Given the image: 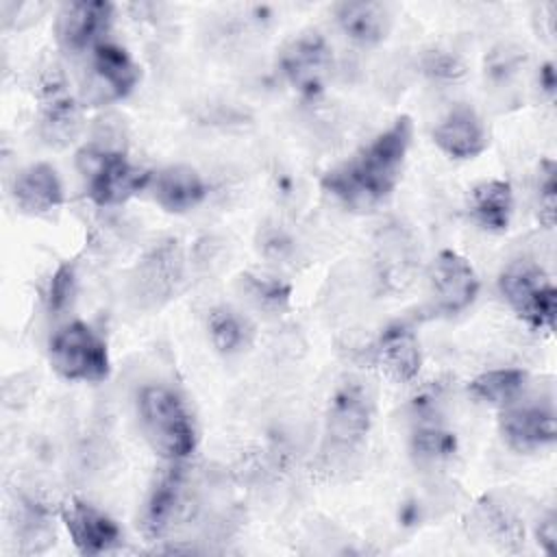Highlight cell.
Listing matches in <instances>:
<instances>
[{
    "label": "cell",
    "instance_id": "22",
    "mask_svg": "<svg viewBox=\"0 0 557 557\" xmlns=\"http://www.w3.org/2000/svg\"><path fill=\"white\" fill-rule=\"evenodd\" d=\"M207 326H209V337L213 346L224 355H233L242 350L248 344L252 333L246 318H242L237 311L228 307H215L209 313Z\"/></svg>",
    "mask_w": 557,
    "mask_h": 557
},
{
    "label": "cell",
    "instance_id": "7",
    "mask_svg": "<svg viewBox=\"0 0 557 557\" xmlns=\"http://www.w3.org/2000/svg\"><path fill=\"white\" fill-rule=\"evenodd\" d=\"M431 294L435 309L444 315L468 309L479 294V276L472 263L455 250H442L431 265Z\"/></svg>",
    "mask_w": 557,
    "mask_h": 557
},
{
    "label": "cell",
    "instance_id": "24",
    "mask_svg": "<svg viewBox=\"0 0 557 557\" xmlns=\"http://www.w3.org/2000/svg\"><path fill=\"white\" fill-rule=\"evenodd\" d=\"M244 289L250 294V298L270 311H281L287 307L292 287L283 283L281 278L274 276H255V274H244Z\"/></svg>",
    "mask_w": 557,
    "mask_h": 557
},
{
    "label": "cell",
    "instance_id": "14",
    "mask_svg": "<svg viewBox=\"0 0 557 557\" xmlns=\"http://www.w3.org/2000/svg\"><path fill=\"white\" fill-rule=\"evenodd\" d=\"M376 363L389 379L398 383L411 381L422 363L420 342L413 329L400 322L387 326L376 342Z\"/></svg>",
    "mask_w": 557,
    "mask_h": 557
},
{
    "label": "cell",
    "instance_id": "20",
    "mask_svg": "<svg viewBox=\"0 0 557 557\" xmlns=\"http://www.w3.org/2000/svg\"><path fill=\"white\" fill-rule=\"evenodd\" d=\"M513 211L511 185L500 178L483 181L470 191V215L487 231H505Z\"/></svg>",
    "mask_w": 557,
    "mask_h": 557
},
{
    "label": "cell",
    "instance_id": "10",
    "mask_svg": "<svg viewBox=\"0 0 557 557\" xmlns=\"http://www.w3.org/2000/svg\"><path fill=\"white\" fill-rule=\"evenodd\" d=\"M141 72L133 57L117 44L100 41L91 52V102H109L128 96Z\"/></svg>",
    "mask_w": 557,
    "mask_h": 557
},
{
    "label": "cell",
    "instance_id": "2",
    "mask_svg": "<svg viewBox=\"0 0 557 557\" xmlns=\"http://www.w3.org/2000/svg\"><path fill=\"white\" fill-rule=\"evenodd\" d=\"M137 411L141 431L165 459H185L196 448V426L185 403L163 385H148L139 392Z\"/></svg>",
    "mask_w": 557,
    "mask_h": 557
},
{
    "label": "cell",
    "instance_id": "13",
    "mask_svg": "<svg viewBox=\"0 0 557 557\" xmlns=\"http://www.w3.org/2000/svg\"><path fill=\"white\" fill-rule=\"evenodd\" d=\"M433 141L453 159H472L487 148V131L470 104H455L433 128Z\"/></svg>",
    "mask_w": 557,
    "mask_h": 557
},
{
    "label": "cell",
    "instance_id": "16",
    "mask_svg": "<svg viewBox=\"0 0 557 557\" xmlns=\"http://www.w3.org/2000/svg\"><path fill=\"white\" fill-rule=\"evenodd\" d=\"M335 20L350 41L372 46L387 37L392 26V11L387 4L372 0L339 2L335 4Z\"/></svg>",
    "mask_w": 557,
    "mask_h": 557
},
{
    "label": "cell",
    "instance_id": "25",
    "mask_svg": "<svg viewBox=\"0 0 557 557\" xmlns=\"http://www.w3.org/2000/svg\"><path fill=\"white\" fill-rule=\"evenodd\" d=\"M537 211L540 222L546 228L555 226L557 220V165L553 159H544L540 163V176H537Z\"/></svg>",
    "mask_w": 557,
    "mask_h": 557
},
{
    "label": "cell",
    "instance_id": "17",
    "mask_svg": "<svg viewBox=\"0 0 557 557\" xmlns=\"http://www.w3.org/2000/svg\"><path fill=\"white\" fill-rule=\"evenodd\" d=\"M13 200L26 213H48L63 202V187L50 163H33L13 181Z\"/></svg>",
    "mask_w": 557,
    "mask_h": 557
},
{
    "label": "cell",
    "instance_id": "1",
    "mask_svg": "<svg viewBox=\"0 0 557 557\" xmlns=\"http://www.w3.org/2000/svg\"><path fill=\"white\" fill-rule=\"evenodd\" d=\"M411 135V117L400 115L359 154L329 170L322 176V187L350 209H370L379 205L394 191L400 178Z\"/></svg>",
    "mask_w": 557,
    "mask_h": 557
},
{
    "label": "cell",
    "instance_id": "6",
    "mask_svg": "<svg viewBox=\"0 0 557 557\" xmlns=\"http://www.w3.org/2000/svg\"><path fill=\"white\" fill-rule=\"evenodd\" d=\"M278 65L296 91L302 96H318L331 74L333 54L322 35L307 33L283 48Z\"/></svg>",
    "mask_w": 557,
    "mask_h": 557
},
{
    "label": "cell",
    "instance_id": "3",
    "mask_svg": "<svg viewBox=\"0 0 557 557\" xmlns=\"http://www.w3.org/2000/svg\"><path fill=\"white\" fill-rule=\"evenodd\" d=\"M76 163L87 181L89 198L102 207L124 202L150 183V172L133 165L124 152L98 144L85 146Z\"/></svg>",
    "mask_w": 557,
    "mask_h": 557
},
{
    "label": "cell",
    "instance_id": "18",
    "mask_svg": "<svg viewBox=\"0 0 557 557\" xmlns=\"http://www.w3.org/2000/svg\"><path fill=\"white\" fill-rule=\"evenodd\" d=\"M183 496V472L181 468H168L163 470L146 498L144 511H141V529L148 537H159L168 531L172 524V518L178 511Z\"/></svg>",
    "mask_w": 557,
    "mask_h": 557
},
{
    "label": "cell",
    "instance_id": "9",
    "mask_svg": "<svg viewBox=\"0 0 557 557\" xmlns=\"http://www.w3.org/2000/svg\"><path fill=\"white\" fill-rule=\"evenodd\" d=\"M113 17V4L104 0L67 2L57 13L54 33L57 41L67 52H83L89 46H98Z\"/></svg>",
    "mask_w": 557,
    "mask_h": 557
},
{
    "label": "cell",
    "instance_id": "29",
    "mask_svg": "<svg viewBox=\"0 0 557 557\" xmlns=\"http://www.w3.org/2000/svg\"><path fill=\"white\" fill-rule=\"evenodd\" d=\"M537 542L546 555H553L557 548V518L550 511L537 527Z\"/></svg>",
    "mask_w": 557,
    "mask_h": 557
},
{
    "label": "cell",
    "instance_id": "26",
    "mask_svg": "<svg viewBox=\"0 0 557 557\" xmlns=\"http://www.w3.org/2000/svg\"><path fill=\"white\" fill-rule=\"evenodd\" d=\"M74 292H76V270H74L72 263H61L52 272L50 283H48V307H50V311H54V313L63 311L72 302Z\"/></svg>",
    "mask_w": 557,
    "mask_h": 557
},
{
    "label": "cell",
    "instance_id": "11",
    "mask_svg": "<svg viewBox=\"0 0 557 557\" xmlns=\"http://www.w3.org/2000/svg\"><path fill=\"white\" fill-rule=\"evenodd\" d=\"M61 518L70 540L83 555H100L122 542V531L115 520L85 500H67L61 509Z\"/></svg>",
    "mask_w": 557,
    "mask_h": 557
},
{
    "label": "cell",
    "instance_id": "21",
    "mask_svg": "<svg viewBox=\"0 0 557 557\" xmlns=\"http://www.w3.org/2000/svg\"><path fill=\"white\" fill-rule=\"evenodd\" d=\"M524 381H527V372L520 368H496L472 379L468 389L481 403L507 405L520 394V389L524 387Z\"/></svg>",
    "mask_w": 557,
    "mask_h": 557
},
{
    "label": "cell",
    "instance_id": "5",
    "mask_svg": "<svg viewBox=\"0 0 557 557\" xmlns=\"http://www.w3.org/2000/svg\"><path fill=\"white\" fill-rule=\"evenodd\" d=\"M50 363L67 381L98 383L111 370L107 344L83 322L65 324L50 339Z\"/></svg>",
    "mask_w": 557,
    "mask_h": 557
},
{
    "label": "cell",
    "instance_id": "4",
    "mask_svg": "<svg viewBox=\"0 0 557 557\" xmlns=\"http://www.w3.org/2000/svg\"><path fill=\"white\" fill-rule=\"evenodd\" d=\"M498 287L511 309L533 329L553 331L557 313V292L548 274L533 261L520 259L509 263Z\"/></svg>",
    "mask_w": 557,
    "mask_h": 557
},
{
    "label": "cell",
    "instance_id": "19",
    "mask_svg": "<svg viewBox=\"0 0 557 557\" xmlns=\"http://www.w3.org/2000/svg\"><path fill=\"white\" fill-rule=\"evenodd\" d=\"M78 107L63 81L52 78L41 91V133L50 144H67L78 131Z\"/></svg>",
    "mask_w": 557,
    "mask_h": 557
},
{
    "label": "cell",
    "instance_id": "8",
    "mask_svg": "<svg viewBox=\"0 0 557 557\" xmlns=\"http://www.w3.org/2000/svg\"><path fill=\"white\" fill-rule=\"evenodd\" d=\"M374 416V400L370 389L350 379L337 387L326 411V433L335 444L352 446L366 437Z\"/></svg>",
    "mask_w": 557,
    "mask_h": 557
},
{
    "label": "cell",
    "instance_id": "27",
    "mask_svg": "<svg viewBox=\"0 0 557 557\" xmlns=\"http://www.w3.org/2000/svg\"><path fill=\"white\" fill-rule=\"evenodd\" d=\"M422 67L429 76H435V78H457L463 74V63L459 61V57L446 52V50H431L426 52L424 61H422Z\"/></svg>",
    "mask_w": 557,
    "mask_h": 557
},
{
    "label": "cell",
    "instance_id": "15",
    "mask_svg": "<svg viewBox=\"0 0 557 557\" xmlns=\"http://www.w3.org/2000/svg\"><path fill=\"white\" fill-rule=\"evenodd\" d=\"M152 194L159 207L165 211L185 213L205 200L207 187L194 168L176 163L157 172L152 181Z\"/></svg>",
    "mask_w": 557,
    "mask_h": 557
},
{
    "label": "cell",
    "instance_id": "30",
    "mask_svg": "<svg viewBox=\"0 0 557 557\" xmlns=\"http://www.w3.org/2000/svg\"><path fill=\"white\" fill-rule=\"evenodd\" d=\"M537 81H540V87L553 98V96H555V89H557V76H555V65H553L550 61L540 67Z\"/></svg>",
    "mask_w": 557,
    "mask_h": 557
},
{
    "label": "cell",
    "instance_id": "12",
    "mask_svg": "<svg viewBox=\"0 0 557 557\" xmlns=\"http://www.w3.org/2000/svg\"><path fill=\"white\" fill-rule=\"evenodd\" d=\"M498 424L505 442L520 453L553 444L557 437L555 411L550 405L527 403L507 407L503 409Z\"/></svg>",
    "mask_w": 557,
    "mask_h": 557
},
{
    "label": "cell",
    "instance_id": "23",
    "mask_svg": "<svg viewBox=\"0 0 557 557\" xmlns=\"http://www.w3.org/2000/svg\"><path fill=\"white\" fill-rule=\"evenodd\" d=\"M411 446L420 459L440 461L448 459L457 450V437L440 424H422L413 431Z\"/></svg>",
    "mask_w": 557,
    "mask_h": 557
},
{
    "label": "cell",
    "instance_id": "28",
    "mask_svg": "<svg viewBox=\"0 0 557 557\" xmlns=\"http://www.w3.org/2000/svg\"><path fill=\"white\" fill-rule=\"evenodd\" d=\"M522 54L520 50H509V48H500V50H494L490 54V61H487V74L492 81H507L509 76H513L518 70H520V63H522Z\"/></svg>",
    "mask_w": 557,
    "mask_h": 557
}]
</instances>
